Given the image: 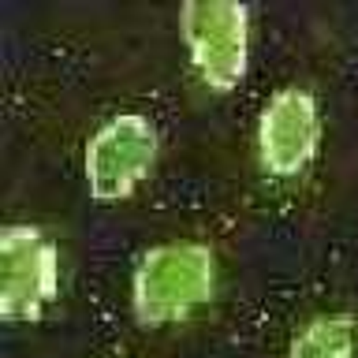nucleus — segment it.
I'll list each match as a JSON object with an SVG mask.
<instances>
[{
    "label": "nucleus",
    "instance_id": "f257e3e1",
    "mask_svg": "<svg viewBox=\"0 0 358 358\" xmlns=\"http://www.w3.org/2000/svg\"><path fill=\"white\" fill-rule=\"evenodd\" d=\"M213 287H217V254L206 243H161L134 265L131 306L138 324L157 329L206 306Z\"/></svg>",
    "mask_w": 358,
    "mask_h": 358
},
{
    "label": "nucleus",
    "instance_id": "f03ea898",
    "mask_svg": "<svg viewBox=\"0 0 358 358\" xmlns=\"http://www.w3.org/2000/svg\"><path fill=\"white\" fill-rule=\"evenodd\" d=\"M179 34L201 83L228 94L243 83L250 60V8L235 0H187L179 8Z\"/></svg>",
    "mask_w": 358,
    "mask_h": 358
},
{
    "label": "nucleus",
    "instance_id": "7ed1b4c3",
    "mask_svg": "<svg viewBox=\"0 0 358 358\" xmlns=\"http://www.w3.org/2000/svg\"><path fill=\"white\" fill-rule=\"evenodd\" d=\"M60 295V250L34 224L0 228V317L41 321Z\"/></svg>",
    "mask_w": 358,
    "mask_h": 358
},
{
    "label": "nucleus",
    "instance_id": "20e7f679",
    "mask_svg": "<svg viewBox=\"0 0 358 358\" xmlns=\"http://www.w3.org/2000/svg\"><path fill=\"white\" fill-rule=\"evenodd\" d=\"M157 153H161V134L145 116L127 112L101 127L86 142L83 176L86 190L97 201H120L127 198L145 176L153 172Z\"/></svg>",
    "mask_w": 358,
    "mask_h": 358
},
{
    "label": "nucleus",
    "instance_id": "39448f33",
    "mask_svg": "<svg viewBox=\"0 0 358 358\" xmlns=\"http://www.w3.org/2000/svg\"><path fill=\"white\" fill-rule=\"evenodd\" d=\"M321 138L317 101L302 86H284L262 105L257 116V161L268 176H299L313 161Z\"/></svg>",
    "mask_w": 358,
    "mask_h": 358
},
{
    "label": "nucleus",
    "instance_id": "423d86ee",
    "mask_svg": "<svg viewBox=\"0 0 358 358\" xmlns=\"http://www.w3.org/2000/svg\"><path fill=\"white\" fill-rule=\"evenodd\" d=\"M355 347L358 321L351 313H321L295 332L287 358H355Z\"/></svg>",
    "mask_w": 358,
    "mask_h": 358
}]
</instances>
